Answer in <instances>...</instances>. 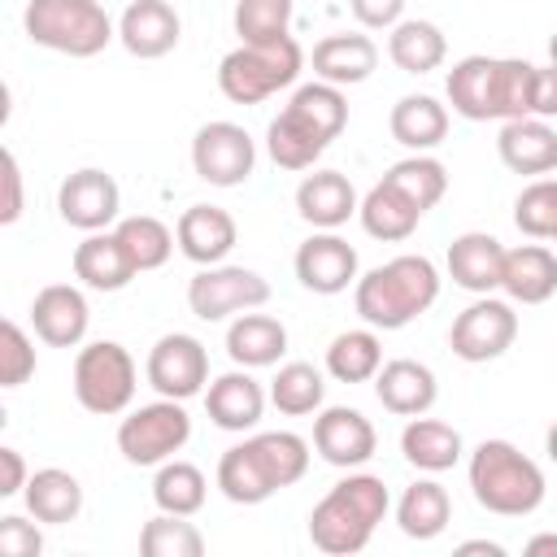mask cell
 I'll use <instances>...</instances> for the list:
<instances>
[{
    "mask_svg": "<svg viewBox=\"0 0 557 557\" xmlns=\"http://www.w3.org/2000/svg\"><path fill=\"white\" fill-rule=\"evenodd\" d=\"M292 9L296 0H235V35L239 44H270L292 35Z\"/></svg>",
    "mask_w": 557,
    "mask_h": 557,
    "instance_id": "cell-43",
    "label": "cell"
},
{
    "mask_svg": "<svg viewBox=\"0 0 557 557\" xmlns=\"http://www.w3.org/2000/svg\"><path fill=\"white\" fill-rule=\"evenodd\" d=\"M496 157H500V165L513 170V174L544 178V174L557 170V131H553L544 117H513V122H500Z\"/></svg>",
    "mask_w": 557,
    "mask_h": 557,
    "instance_id": "cell-23",
    "label": "cell"
},
{
    "mask_svg": "<svg viewBox=\"0 0 557 557\" xmlns=\"http://www.w3.org/2000/svg\"><path fill=\"white\" fill-rule=\"evenodd\" d=\"M531 117L553 122L557 117V65H535V96H531Z\"/></svg>",
    "mask_w": 557,
    "mask_h": 557,
    "instance_id": "cell-49",
    "label": "cell"
},
{
    "mask_svg": "<svg viewBox=\"0 0 557 557\" xmlns=\"http://www.w3.org/2000/svg\"><path fill=\"white\" fill-rule=\"evenodd\" d=\"M448 278L474 296H492L500 292V278H505V244L487 231H466L448 244Z\"/></svg>",
    "mask_w": 557,
    "mask_h": 557,
    "instance_id": "cell-20",
    "label": "cell"
},
{
    "mask_svg": "<svg viewBox=\"0 0 557 557\" xmlns=\"http://www.w3.org/2000/svg\"><path fill=\"white\" fill-rule=\"evenodd\" d=\"M374 396H379V405H383L387 413H396V418H418V413H426V409L435 405L440 383H435V370H431V366H422V361H413V357H392V361H383L379 374H374Z\"/></svg>",
    "mask_w": 557,
    "mask_h": 557,
    "instance_id": "cell-22",
    "label": "cell"
},
{
    "mask_svg": "<svg viewBox=\"0 0 557 557\" xmlns=\"http://www.w3.org/2000/svg\"><path fill=\"white\" fill-rule=\"evenodd\" d=\"M4 200H0V222L13 226L22 218V165H17V152L4 148Z\"/></svg>",
    "mask_w": 557,
    "mask_h": 557,
    "instance_id": "cell-48",
    "label": "cell"
},
{
    "mask_svg": "<svg viewBox=\"0 0 557 557\" xmlns=\"http://www.w3.org/2000/svg\"><path fill=\"white\" fill-rule=\"evenodd\" d=\"M144 374H148V387L157 396L191 400V396H200L209 387V352H205V344L196 335L170 331L148 348Z\"/></svg>",
    "mask_w": 557,
    "mask_h": 557,
    "instance_id": "cell-13",
    "label": "cell"
},
{
    "mask_svg": "<svg viewBox=\"0 0 557 557\" xmlns=\"http://www.w3.org/2000/svg\"><path fill=\"white\" fill-rule=\"evenodd\" d=\"M466 479L474 500L496 513V518H527L544 505V470L509 440H483L470 461H466Z\"/></svg>",
    "mask_w": 557,
    "mask_h": 557,
    "instance_id": "cell-5",
    "label": "cell"
},
{
    "mask_svg": "<svg viewBox=\"0 0 557 557\" xmlns=\"http://www.w3.org/2000/svg\"><path fill=\"white\" fill-rule=\"evenodd\" d=\"M326 400V379L318 366L309 361H283L278 374L270 379V405L287 418H305V413H318Z\"/></svg>",
    "mask_w": 557,
    "mask_h": 557,
    "instance_id": "cell-38",
    "label": "cell"
},
{
    "mask_svg": "<svg viewBox=\"0 0 557 557\" xmlns=\"http://www.w3.org/2000/svg\"><path fill=\"white\" fill-rule=\"evenodd\" d=\"M26 479H30V470H26L22 453L4 444L0 448V496H22L26 492Z\"/></svg>",
    "mask_w": 557,
    "mask_h": 557,
    "instance_id": "cell-50",
    "label": "cell"
},
{
    "mask_svg": "<svg viewBox=\"0 0 557 557\" xmlns=\"http://www.w3.org/2000/svg\"><path fill=\"white\" fill-rule=\"evenodd\" d=\"M44 553V535L35 522H26L22 513H4L0 518V557H39Z\"/></svg>",
    "mask_w": 557,
    "mask_h": 557,
    "instance_id": "cell-46",
    "label": "cell"
},
{
    "mask_svg": "<svg viewBox=\"0 0 557 557\" xmlns=\"http://www.w3.org/2000/svg\"><path fill=\"white\" fill-rule=\"evenodd\" d=\"M74 400L87 409V413H100V418H117L131 409L135 400V383H139V370H135V357L117 344V339H96V344H83L78 357H74Z\"/></svg>",
    "mask_w": 557,
    "mask_h": 557,
    "instance_id": "cell-8",
    "label": "cell"
},
{
    "mask_svg": "<svg viewBox=\"0 0 557 557\" xmlns=\"http://www.w3.org/2000/svg\"><path fill=\"white\" fill-rule=\"evenodd\" d=\"M553 239H557V235H553Z\"/></svg>",
    "mask_w": 557,
    "mask_h": 557,
    "instance_id": "cell-55",
    "label": "cell"
},
{
    "mask_svg": "<svg viewBox=\"0 0 557 557\" xmlns=\"http://www.w3.org/2000/svg\"><path fill=\"white\" fill-rule=\"evenodd\" d=\"M513 226L527 239H553L557 235V178H531L513 200Z\"/></svg>",
    "mask_w": 557,
    "mask_h": 557,
    "instance_id": "cell-44",
    "label": "cell"
},
{
    "mask_svg": "<svg viewBox=\"0 0 557 557\" xmlns=\"http://www.w3.org/2000/svg\"><path fill=\"white\" fill-rule=\"evenodd\" d=\"M387 57L396 70L405 74H431L444 65L448 57V39L435 22L426 17H400L392 30H387Z\"/></svg>",
    "mask_w": 557,
    "mask_h": 557,
    "instance_id": "cell-33",
    "label": "cell"
},
{
    "mask_svg": "<svg viewBox=\"0 0 557 557\" xmlns=\"http://www.w3.org/2000/svg\"><path fill=\"white\" fill-rule=\"evenodd\" d=\"M500 292L513 305H544L557 292V252L544 244L505 248V278Z\"/></svg>",
    "mask_w": 557,
    "mask_h": 557,
    "instance_id": "cell-28",
    "label": "cell"
},
{
    "mask_svg": "<svg viewBox=\"0 0 557 557\" xmlns=\"http://www.w3.org/2000/svg\"><path fill=\"white\" fill-rule=\"evenodd\" d=\"M518 339V313H513V300H496V296H474L448 326V348L453 357L470 361V366H483V361H496L513 348Z\"/></svg>",
    "mask_w": 557,
    "mask_h": 557,
    "instance_id": "cell-11",
    "label": "cell"
},
{
    "mask_svg": "<svg viewBox=\"0 0 557 557\" xmlns=\"http://www.w3.org/2000/svg\"><path fill=\"white\" fill-rule=\"evenodd\" d=\"M531 96H535V65L522 61V57H496V78H492V122L531 117Z\"/></svg>",
    "mask_w": 557,
    "mask_h": 557,
    "instance_id": "cell-40",
    "label": "cell"
},
{
    "mask_svg": "<svg viewBox=\"0 0 557 557\" xmlns=\"http://www.w3.org/2000/svg\"><path fill=\"white\" fill-rule=\"evenodd\" d=\"M348 126V100L335 83H300L292 100L265 126V152L278 170H313V161L331 148V139Z\"/></svg>",
    "mask_w": 557,
    "mask_h": 557,
    "instance_id": "cell-1",
    "label": "cell"
},
{
    "mask_svg": "<svg viewBox=\"0 0 557 557\" xmlns=\"http://www.w3.org/2000/svg\"><path fill=\"white\" fill-rule=\"evenodd\" d=\"M400 453H405V461L413 466V470H422V474H444V470H453L457 461H461V431L453 426V422H440V418H426V413H418V418H409L405 422V431H400Z\"/></svg>",
    "mask_w": 557,
    "mask_h": 557,
    "instance_id": "cell-29",
    "label": "cell"
},
{
    "mask_svg": "<svg viewBox=\"0 0 557 557\" xmlns=\"http://www.w3.org/2000/svg\"><path fill=\"white\" fill-rule=\"evenodd\" d=\"M440 300V270L422 252H400L352 283V305L366 326L400 331Z\"/></svg>",
    "mask_w": 557,
    "mask_h": 557,
    "instance_id": "cell-4",
    "label": "cell"
},
{
    "mask_svg": "<svg viewBox=\"0 0 557 557\" xmlns=\"http://www.w3.org/2000/svg\"><path fill=\"white\" fill-rule=\"evenodd\" d=\"M379 366H383V339L374 326L339 331L326 344V374L335 383H374Z\"/></svg>",
    "mask_w": 557,
    "mask_h": 557,
    "instance_id": "cell-36",
    "label": "cell"
},
{
    "mask_svg": "<svg viewBox=\"0 0 557 557\" xmlns=\"http://www.w3.org/2000/svg\"><path fill=\"white\" fill-rule=\"evenodd\" d=\"M387 131H392V139L405 144L409 152H431V148H440L444 135H448V109H444L435 96H422V91L400 96V100L392 104V113H387Z\"/></svg>",
    "mask_w": 557,
    "mask_h": 557,
    "instance_id": "cell-32",
    "label": "cell"
},
{
    "mask_svg": "<svg viewBox=\"0 0 557 557\" xmlns=\"http://www.w3.org/2000/svg\"><path fill=\"white\" fill-rule=\"evenodd\" d=\"M22 30L30 44L61 57H96L117 39V22L104 0H26Z\"/></svg>",
    "mask_w": 557,
    "mask_h": 557,
    "instance_id": "cell-6",
    "label": "cell"
},
{
    "mask_svg": "<svg viewBox=\"0 0 557 557\" xmlns=\"http://www.w3.org/2000/svg\"><path fill=\"white\" fill-rule=\"evenodd\" d=\"M313 78L335 83V87H357L374 74L379 65V44L361 30H339L313 44Z\"/></svg>",
    "mask_w": 557,
    "mask_h": 557,
    "instance_id": "cell-25",
    "label": "cell"
},
{
    "mask_svg": "<svg viewBox=\"0 0 557 557\" xmlns=\"http://www.w3.org/2000/svg\"><path fill=\"white\" fill-rule=\"evenodd\" d=\"M270 300V283L248 265H200L187 283V309L200 322H226L235 313L261 309Z\"/></svg>",
    "mask_w": 557,
    "mask_h": 557,
    "instance_id": "cell-10",
    "label": "cell"
},
{
    "mask_svg": "<svg viewBox=\"0 0 557 557\" xmlns=\"http://www.w3.org/2000/svg\"><path fill=\"white\" fill-rule=\"evenodd\" d=\"M178 35H183V17L174 13L170 0H131L117 17V44L139 61H157L174 52Z\"/></svg>",
    "mask_w": 557,
    "mask_h": 557,
    "instance_id": "cell-18",
    "label": "cell"
},
{
    "mask_svg": "<svg viewBox=\"0 0 557 557\" xmlns=\"http://www.w3.org/2000/svg\"><path fill=\"white\" fill-rule=\"evenodd\" d=\"M392 509V496H387V483L379 474H366V470H348L313 509H309V540L318 553L326 557H352L361 553L379 522L387 518Z\"/></svg>",
    "mask_w": 557,
    "mask_h": 557,
    "instance_id": "cell-3",
    "label": "cell"
},
{
    "mask_svg": "<svg viewBox=\"0 0 557 557\" xmlns=\"http://www.w3.org/2000/svg\"><path fill=\"white\" fill-rule=\"evenodd\" d=\"M296 278L305 292L313 296H339L348 292L361 274H357V248L335 235V231H313L300 248H296Z\"/></svg>",
    "mask_w": 557,
    "mask_h": 557,
    "instance_id": "cell-16",
    "label": "cell"
},
{
    "mask_svg": "<svg viewBox=\"0 0 557 557\" xmlns=\"http://www.w3.org/2000/svg\"><path fill=\"white\" fill-rule=\"evenodd\" d=\"M174 239H178V252L196 265H218L231 257L235 239H239V226L226 209L218 205H191L178 213L174 222Z\"/></svg>",
    "mask_w": 557,
    "mask_h": 557,
    "instance_id": "cell-21",
    "label": "cell"
},
{
    "mask_svg": "<svg viewBox=\"0 0 557 557\" xmlns=\"http://www.w3.org/2000/svg\"><path fill=\"white\" fill-rule=\"evenodd\" d=\"M35 339L22 331V322H0V387H22L35 374Z\"/></svg>",
    "mask_w": 557,
    "mask_h": 557,
    "instance_id": "cell-45",
    "label": "cell"
},
{
    "mask_svg": "<svg viewBox=\"0 0 557 557\" xmlns=\"http://www.w3.org/2000/svg\"><path fill=\"white\" fill-rule=\"evenodd\" d=\"M287 352V326L274 313H235L226 326V357L244 370H265L278 366Z\"/></svg>",
    "mask_w": 557,
    "mask_h": 557,
    "instance_id": "cell-27",
    "label": "cell"
},
{
    "mask_svg": "<svg viewBox=\"0 0 557 557\" xmlns=\"http://www.w3.org/2000/svg\"><path fill=\"white\" fill-rule=\"evenodd\" d=\"M117 239H122V248L131 252V261H135V270L144 274V270H161L165 261H170V252H174V231L161 222V218H152V213H135V218H117Z\"/></svg>",
    "mask_w": 557,
    "mask_h": 557,
    "instance_id": "cell-39",
    "label": "cell"
},
{
    "mask_svg": "<svg viewBox=\"0 0 557 557\" xmlns=\"http://www.w3.org/2000/svg\"><path fill=\"white\" fill-rule=\"evenodd\" d=\"M187 440H191V418H187L183 400H170V396L126 409V418L117 422V453L131 466H161Z\"/></svg>",
    "mask_w": 557,
    "mask_h": 557,
    "instance_id": "cell-9",
    "label": "cell"
},
{
    "mask_svg": "<svg viewBox=\"0 0 557 557\" xmlns=\"http://www.w3.org/2000/svg\"><path fill=\"white\" fill-rule=\"evenodd\" d=\"M392 187H400L422 213L426 209H435L440 200H444V191H448V170L431 157V152H409L405 161H396V165H387V174H383Z\"/></svg>",
    "mask_w": 557,
    "mask_h": 557,
    "instance_id": "cell-41",
    "label": "cell"
},
{
    "mask_svg": "<svg viewBox=\"0 0 557 557\" xmlns=\"http://www.w3.org/2000/svg\"><path fill=\"white\" fill-rule=\"evenodd\" d=\"M457 553H487V557H505V548L496 540H466Z\"/></svg>",
    "mask_w": 557,
    "mask_h": 557,
    "instance_id": "cell-52",
    "label": "cell"
},
{
    "mask_svg": "<svg viewBox=\"0 0 557 557\" xmlns=\"http://www.w3.org/2000/svg\"><path fill=\"white\" fill-rule=\"evenodd\" d=\"M87 322H91V309L83 287L74 283H48L30 300V326L48 348H78L87 335Z\"/></svg>",
    "mask_w": 557,
    "mask_h": 557,
    "instance_id": "cell-17",
    "label": "cell"
},
{
    "mask_svg": "<svg viewBox=\"0 0 557 557\" xmlns=\"http://www.w3.org/2000/svg\"><path fill=\"white\" fill-rule=\"evenodd\" d=\"M57 213L65 226L91 235V231H109L122 213V191H117V178L96 170V165H83L74 174L61 178L57 187Z\"/></svg>",
    "mask_w": 557,
    "mask_h": 557,
    "instance_id": "cell-14",
    "label": "cell"
},
{
    "mask_svg": "<svg viewBox=\"0 0 557 557\" xmlns=\"http://www.w3.org/2000/svg\"><path fill=\"white\" fill-rule=\"evenodd\" d=\"M379 448V431L361 409L348 405H326L313 418V453L335 466V470H357L374 457Z\"/></svg>",
    "mask_w": 557,
    "mask_h": 557,
    "instance_id": "cell-15",
    "label": "cell"
},
{
    "mask_svg": "<svg viewBox=\"0 0 557 557\" xmlns=\"http://www.w3.org/2000/svg\"><path fill=\"white\" fill-rule=\"evenodd\" d=\"M492 78H496V57L483 52L461 57L444 78V96L453 113L466 122H492Z\"/></svg>",
    "mask_w": 557,
    "mask_h": 557,
    "instance_id": "cell-34",
    "label": "cell"
},
{
    "mask_svg": "<svg viewBox=\"0 0 557 557\" xmlns=\"http://www.w3.org/2000/svg\"><path fill=\"white\" fill-rule=\"evenodd\" d=\"M548 61H553V65H557V30H553V35H548Z\"/></svg>",
    "mask_w": 557,
    "mask_h": 557,
    "instance_id": "cell-54",
    "label": "cell"
},
{
    "mask_svg": "<svg viewBox=\"0 0 557 557\" xmlns=\"http://www.w3.org/2000/svg\"><path fill=\"white\" fill-rule=\"evenodd\" d=\"M205 496H209V479H205L200 466L178 461V457H170V461L157 466V474H152V500H157V509L191 518V513L205 509Z\"/></svg>",
    "mask_w": 557,
    "mask_h": 557,
    "instance_id": "cell-37",
    "label": "cell"
},
{
    "mask_svg": "<svg viewBox=\"0 0 557 557\" xmlns=\"http://www.w3.org/2000/svg\"><path fill=\"white\" fill-rule=\"evenodd\" d=\"M357 209H361L357 187L339 170H313L296 183V213L313 231H339Z\"/></svg>",
    "mask_w": 557,
    "mask_h": 557,
    "instance_id": "cell-24",
    "label": "cell"
},
{
    "mask_svg": "<svg viewBox=\"0 0 557 557\" xmlns=\"http://www.w3.org/2000/svg\"><path fill=\"white\" fill-rule=\"evenodd\" d=\"M453 522V496L435 479H413L396 500V527L409 540H435Z\"/></svg>",
    "mask_w": 557,
    "mask_h": 557,
    "instance_id": "cell-35",
    "label": "cell"
},
{
    "mask_svg": "<svg viewBox=\"0 0 557 557\" xmlns=\"http://www.w3.org/2000/svg\"><path fill=\"white\" fill-rule=\"evenodd\" d=\"M70 265H74V278L83 287H91V292H122L139 274L135 261H131V252L122 248L117 231H91V235H83V244H74Z\"/></svg>",
    "mask_w": 557,
    "mask_h": 557,
    "instance_id": "cell-26",
    "label": "cell"
},
{
    "mask_svg": "<svg viewBox=\"0 0 557 557\" xmlns=\"http://www.w3.org/2000/svg\"><path fill=\"white\" fill-rule=\"evenodd\" d=\"M139 553L144 557H200L205 553V535L196 522H187L183 513H157L144 522L139 531Z\"/></svg>",
    "mask_w": 557,
    "mask_h": 557,
    "instance_id": "cell-42",
    "label": "cell"
},
{
    "mask_svg": "<svg viewBox=\"0 0 557 557\" xmlns=\"http://www.w3.org/2000/svg\"><path fill=\"white\" fill-rule=\"evenodd\" d=\"M191 170L209 187H239L257 170V144L239 122H205L191 135Z\"/></svg>",
    "mask_w": 557,
    "mask_h": 557,
    "instance_id": "cell-12",
    "label": "cell"
},
{
    "mask_svg": "<svg viewBox=\"0 0 557 557\" xmlns=\"http://www.w3.org/2000/svg\"><path fill=\"white\" fill-rule=\"evenodd\" d=\"M544 453H548V461L557 466V422L548 426V435H544Z\"/></svg>",
    "mask_w": 557,
    "mask_h": 557,
    "instance_id": "cell-53",
    "label": "cell"
},
{
    "mask_svg": "<svg viewBox=\"0 0 557 557\" xmlns=\"http://www.w3.org/2000/svg\"><path fill=\"white\" fill-rule=\"evenodd\" d=\"M22 500H26V513L35 522L65 527V522H74L83 513V483L70 470H61V466H44V470H35L26 479Z\"/></svg>",
    "mask_w": 557,
    "mask_h": 557,
    "instance_id": "cell-31",
    "label": "cell"
},
{
    "mask_svg": "<svg viewBox=\"0 0 557 557\" xmlns=\"http://www.w3.org/2000/svg\"><path fill=\"white\" fill-rule=\"evenodd\" d=\"M309 470V440L296 431H257L218 457V492L231 505H261L300 483Z\"/></svg>",
    "mask_w": 557,
    "mask_h": 557,
    "instance_id": "cell-2",
    "label": "cell"
},
{
    "mask_svg": "<svg viewBox=\"0 0 557 557\" xmlns=\"http://www.w3.org/2000/svg\"><path fill=\"white\" fill-rule=\"evenodd\" d=\"M265 400H270V392L244 366L209 379V387H205V413H209V422L218 431H235V435H244V431H252L261 422Z\"/></svg>",
    "mask_w": 557,
    "mask_h": 557,
    "instance_id": "cell-19",
    "label": "cell"
},
{
    "mask_svg": "<svg viewBox=\"0 0 557 557\" xmlns=\"http://www.w3.org/2000/svg\"><path fill=\"white\" fill-rule=\"evenodd\" d=\"M348 9L366 30H392L405 17V0H348Z\"/></svg>",
    "mask_w": 557,
    "mask_h": 557,
    "instance_id": "cell-47",
    "label": "cell"
},
{
    "mask_svg": "<svg viewBox=\"0 0 557 557\" xmlns=\"http://www.w3.org/2000/svg\"><path fill=\"white\" fill-rule=\"evenodd\" d=\"M305 70V48L283 35L270 44H239L218 61V91L231 104H261L292 87Z\"/></svg>",
    "mask_w": 557,
    "mask_h": 557,
    "instance_id": "cell-7",
    "label": "cell"
},
{
    "mask_svg": "<svg viewBox=\"0 0 557 557\" xmlns=\"http://www.w3.org/2000/svg\"><path fill=\"white\" fill-rule=\"evenodd\" d=\"M527 557H557V535L553 531H540L527 540Z\"/></svg>",
    "mask_w": 557,
    "mask_h": 557,
    "instance_id": "cell-51",
    "label": "cell"
},
{
    "mask_svg": "<svg viewBox=\"0 0 557 557\" xmlns=\"http://www.w3.org/2000/svg\"><path fill=\"white\" fill-rule=\"evenodd\" d=\"M357 218H361V231L370 235V239H383V244H400V239H409L413 231H418V222H422V209L400 191V187H392L387 178H379L366 196H361V209H357Z\"/></svg>",
    "mask_w": 557,
    "mask_h": 557,
    "instance_id": "cell-30",
    "label": "cell"
}]
</instances>
